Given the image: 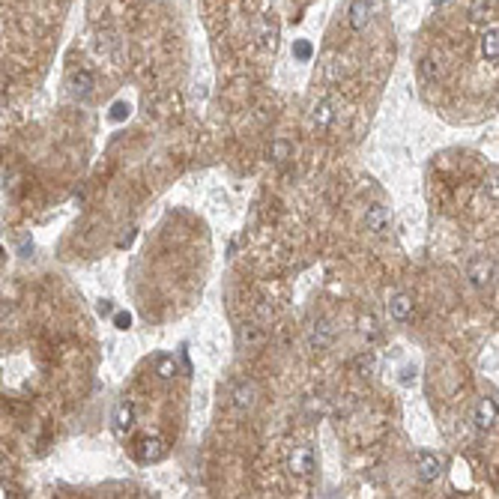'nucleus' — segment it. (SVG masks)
I'll use <instances>...</instances> for the list:
<instances>
[{"label":"nucleus","mask_w":499,"mask_h":499,"mask_svg":"<svg viewBox=\"0 0 499 499\" xmlns=\"http://www.w3.org/2000/svg\"><path fill=\"white\" fill-rule=\"evenodd\" d=\"M317 466V457H314V446H296L287 457V470L293 472L296 478H308Z\"/></svg>","instance_id":"f257e3e1"},{"label":"nucleus","mask_w":499,"mask_h":499,"mask_svg":"<svg viewBox=\"0 0 499 499\" xmlns=\"http://www.w3.org/2000/svg\"><path fill=\"white\" fill-rule=\"evenodd\" d=\"M413 466H415V476L422 481H428V485L443 476V457H437L433 452H424V448L413 455Z\"/></svg>","instance_id":"f03ea898"},{"label":"nucleus","mask_w":499,"mask_h":499,"mask_svg":"<svg viewBox=\"0 0 499 499\" xmlns=\"http://www.w3.org/2000/svg\"><path fill=\"white\" fill-rule=\"evenodd\" d=\"M374 12H377V0H353L347 10V21L353 30H365L371 24Z\"/></svg>","instance_id":"7ed1b4c3"},{"label":"nucleus","mask_w":499,"mask_h":499,"mask_svg":"<svg viewBox=\"0 0 499 499\" xmlns=\"http://www.w3.org/2000/svg\"><path fill=\"white\" fill-rule=\"evenodd\" d=\"M365 227L371 233H377V236H383L392 227V209L389 207H383V203H371V207L365 209Z\"/></svg>","instance_id":"20e7f679"},{"label":"nucleus","mask_w":499,"mask_h":499,"mask_svg":"<svg viewBox=\"0 0 499 499\" xmlns=\"http://www.w3.org/2000/svg\"><path fill=\"white\" fill-rule=\"evenodd\" d=\"M466 278H470L476 287H487L490 284V278H494V260L490 257H472L470 260V266H466Z\"/></svg>","instance_id":"39448f33"},{"label":"nucleus","mask_w":499,"mask_h":499,"mask_svg":"<svg viewBox=\"0 0 499 499\" xmlns=\"http://www.w3.org/2000/svg\"><path fill=\"white\" fill-rule=\"evenodd\" d=\"M496 400L494 398H481L476 404V410H472V424H476L478 431H490L496 422Z\"/></svg>","instance_id":"423d86ee"},{"label":"nucleus","mask_w":499,"mask_h":499,"mask_svg":"<svg viewBox=\"0 0 499 499\" xmlns=\"http://www.w3.org/2000/svg\"><path fill=\"white\" fill-rule=\"evenodd\" d=\"M332 335H335V329H332L329 320H317L308 329V347L311 350H326L332 344Z\"/></svg>","instance_id":"0eeeda50"},{"label":"nucleus","mask_w":499,"mask_h":499,"mask_svg":"<svg viewBox=\"0 0 499 499\" xmlns=\"http://www.w3.org/2000/svg\"><path fill=\"white\" fill-rule=\"evenodd\" d=\"M231 398H233V407H236V410H251V407H255V398H257L255 383H251V380H240V383L233 386Z\"/></svg>","instance_id":"6e6552de"},{"label":"nucleus","mask_w":499,"mask_h":499,"mask_svg":"<svg viewBox=\"0 0 499 499\" xmlns=\"http://www.w3.org/2000/svg\"><path fill=\"white\" fill-rule=\"evenodd\" d=\"M413 314V299L407 296V293H398V296L389 299V317L395 323H407Z\"/></svg>","instance_id":"1a4fd4ad"},{"label":"nucleus","mask_w":499,"mask_h":499,"mask_svg":"<svg viewBox=\"0 0 499 499\" xmlns=\"http://www.w3.org/2000/svg\"><path fill=\"white\" fill-rule=\"evenodd\" d=\"M93 75H90L87 69H81V72H75V75H72V81H69V90H72V96H75V99H90V93H93Z\"/></svg>","instance_id":"9d476101"},{"label":"nucleus","mask_w":499,"mask_h":499,"mask_svg":"<svg viewBox=\"0 0 499 499\" xmlns=\"http://www.w3.org/2000/svg\"><path fill=\"white\" fill-rule=\"evenodd\" d=\"M132 424H135V407L129 404V400H120V404L114 407V431L126 433Z\"/></svg>","instance_id":"9b49d317"},{"label":"nucleus","mask_w":499,"mask_h":499,"mask_svg":"<svg viewBox=\"0 0 499 499\" xmlns=\"http://www.w3.org/2000/svg\"><path fill=\"white\" fill-rule=\"evenodd\" d=\"M138 457H141L144 463H155L165 457V443H162L159 437H146L141 439V452H138Z\"/></svg>","instance_id":"f8f14e48"},{"label":"nucleus","mask_w":499,"mask_h":499,"mask_svg":"<svg viewBox=\"0 0 499 499\" xmlns=\"http://www.w3.org/2000/svg\"><path fill=\"white\" fill-rule=\"evenodd\" d=\"M481 57L490 63L499 60V30H485V36H481Z\"/></svg>","instance_id":"ddd939ff"},{"label":"nucleus","mask_w":499,"mask_h":499,"mask_svg":"<svg viewBox=\"0 0 499 499\" xmlns=\"http://www.w3.org/2000/svg\"><path fill=\"white\" fill-rule=\"evenodd\" d=\"M335 105H332V99H320L314 105V114H311V120H314V126L317 129H329V123H332V117H335Z\"/></svg>","instance_id":"4468645a"},{"label":"nucleus","mask_w":499,"mask_h":499,"mask_svg":"<svg viewBox=\"0 0 499 499\" xmlns=\"http://www.w3.org/2000/svg\"><path fill=\"white\" fill-rule=\"evenodd\" d=\"M353 371L359 374V377H371L374 371H377V356L371 353V350H365V353H359L353 359Z\"/></svg>","instance_id":"2eb2a0df"},{"label":"nucleus","mask_w":499,"mask_h":499,"mask_svg":"<svg viewBox=\"0 0 499 499\" xmlns=\"http://www.w3.org/2000/svg\"><path fill=\"white\" fill-rule=\"evenodd\" d=\"M419 78L424 81V84H437V81H439L437 57H422V60H419Z\"/></svg>","instance_id":"dca6fc26"},{"label":"nucleus","mask_w":499,"mask_h":499,"mask_svg":"<svg viewBox=\"0 0 499 499\" xmlns=\"http://www.w3.org/2000/svg\"><path fill=\"white\" fill-rule=\"evenodd\" d=\"M240 341L242 347H257L260 341H264V335H260V326L257 323H245L240 329Z\"/></svg>","instance_id":"f3484780"},{"label":"nucleus","mask_w":499,"mask_h":499,"mask_svg":"<svg viewBox=\"0 0 499 499\" xmlns=\"http://www.w3.org/2000/svg\"><path fill=\"white\" fill-rule=\"evenodd\" d=\"M155 374H159L162 380H170L177 374V362H174V356H159L155 359Z\"/></svg>","instance_id":"a211bd4d"},{"label":"nucleus","mask_w":499,"mask_h":499,"mask_svg":"<svg viewBox=\"0 0 499 499\" xmlns=\"http://www.w3.org/2000/svg\"><path fill=\"white\" fill-rule=\"evenodd\" d=\"M290 153H293V146H290L287 141H275L272 146H269V155H272L275 162H287Z\"/></svg>","instance_id":"6ab92c4d"},{"label":"nucleus","mask_w":499,"mask_h":499,"mask_svg":"<svg viewBox=\"0 0 499 499\" xmlns=\"http://www.w3.org/2000/svg\"><path fill=\"white\" fill-rule=\"evenodd\" d=\"M311 54H314V48H311L308 39H299V42L293 45V57H296V60L305 63V60H311Z\"/></svg>","instance_id":"aec40b11"},{"label":"nucleus","mask_w":499,"mask_h":499,"mask_svg":"<svg viewBox=\"0 0 499 499\" xmlns=\"http://www.w3.org/2000/svg\"><path fill=\"white\" fill-rule=\"evenodd\" d=\"M275 36H278V30L269 27V24L264 21V30H260V42H264L266 48H275Z\"/></svg>","instance_id":"412c9836"},{"label":"nucleus","mask_w":499,"mask_h":499,"mask_svg":"<svg viewBox=\"0 0 499 499\" xmlns=\"http://www.w3.org/2000/svg\"><path fill=\"white\" fill-rule=\"evenodd\" d=\"M359 326H362V335H368V338H377V332H380V329H377V320H374L371 314L362 317V323H359Z\"/></svg>","instance_id":"4be33fe9"},{"label":"nucleus","mask_w":499,"mask_h":499,"mask_svg":"<svg viewBox=\"0 0 499 499\" xmlns=\"http://www.w3.org/2000/svg\"><path fill=\"white\" fill-rule=\"evenodd\" d=\"M114 326L126 332L129 326H132V314H129V311H120V314H114Z\"/></svg>","instance_id":"5701e85b"},{"label":"nucleus","mask_w":499,"mask_h":499,"mask_svg":"<svg viewBox=\"0 0 499 499\" xmlns=\"http://www.w3.org/2000/svg\"><path fill=\"white\" fill-rule=\"evenodd\" d=\"M129 117V105L126 102H114L111 105V120H126Z\"/></svg>","instance_id":"b1692460"},{"label":"nucleus","mask_w":499,"mask_h":499,"mask_svg":"<svg viewBox=\"0 0 499 499\" xmlns=\"http://www.w3.org/2000/svg\"><path fill=\"white\" fill-rule=\"evenodd\" d=\"M485 12H487L485 0H472V3H470V15H472V18H485Z\"/></svg>","instance_id":"393cba45"},{"label":"nucleus","mask_w":499,"mask_h":499,"mask_svg":"<svg viewBox=\"0 0 499 499\" xmlns=\"http://www.w3.org/2000/svg\"><path fill=\"white\" fill-rule=\"evenodd\" d=\"M485 194L490 201H499V179H490V183L485 185Z\"/></svg>","instance_id":"a878e982"},{"label":"nucleus","mask_w":499,"mask_h":499,"mask_svg":"<svg viewBox=\"0 0 499 499\" xmlns=\"http://www.w3.org/2000/svg\"><path fill=\"white\" fill-rule=\"evenodd\" d=\"M257 317H260V320H269V317H272V305H266V302L260 299L257 302Z\"/></svg>","instance_id":"bb28decb"},{"label":"nucleus","mask_w":499,"mask_h":499,"mask_svg":"<svg viewBox=\"0 0 499 499\" xmlns=\"http://www.w3.org/2000/svg\"><path fill=\"white\" fill-rule=\"evenodd\" d=\"M96 311H99L102 317H108V314H114V302L111 299H102L99 305H96Z\"/></svg>","instance_id":"cd10ccee"},{"label":"nucleus","mask_w":499,"mask_h":499,"mask_svg":"<svg viewBox=\"0 0 499 499\" xmlns=\"http://www.w3.org/2000/svg\"><path fill=\"white\" fill-rule=\"evenodd\" d=\"M413 380H415V368H404V371H400V383H404V386H410Z\"/></svg>","instance_id":"c85d7f7f"},{"label":"nucleus","mask_w":499,"mask_h":499,"mask_svg":"<svg viewBox=\"0 0 499 499\" xmlns=\"http://www.w3.org/2000/svg\"><path fill=\"white\" fill-rule=\"evenodd\" d=\"M439 3H446V0H437V6H439Z\"/></svg>","instance_id":"c756f323"}]
</instances>
